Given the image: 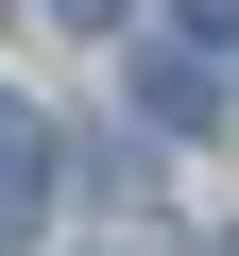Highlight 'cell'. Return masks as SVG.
<instances>
[{
    "instance_id": "obj_1",
    "label": "cell",
    "mask_w": 239,
    "mask_h": 256,
    "mask_svg": "<svg viewBox=\"0 0 239 256\" xmlns=\"http://www.w3.org/2000/svg\"><path fill=\"white\" fill-rule=\"evenodd\" d=\"M34 222H52V120H34L18 86H0V256H18Z\"/></svg>"
},
{
    "instance_id": "obj_2",
    "label": "cell",
    "mask_w": 239,
    "mask_h": 256,
    "mask_svg": "<svg viewBox=\"0 0 239 256\" xmlns=\"http://www.w3.org/2000/svg\"><path fill=\"white\" fill-rule=\"evenodd\" d=\"M137 102L171 120V137H205V120H222V68H205V52H154V68H137Z\"/></svg>"
},
{
    "instance_id": "obj_3",
    "label": "cell",
    "mask_w": 239,
    "mask_h": 256,
    "mask_svg": "<svg viewBox=\"0 0 239 256\" xmlns=\"http://www.w3.org/2000/svg\"><path fill=\"white\" fill-rule=\"evenodd\" d=\"M171 18H188V52H222V34H239V0H171Z\"/></svg>"
},
{
    "instance_id": "obj_4",
    "label": "cell",
    "mask_w": 239,
    "mask_h": 256,
    "mask_svg": "<svg viewBox=\"0 0 239 256\" xmlns=\"http://www.w3.org/2000/svg\"><path fill=\"white\" fill-rule=\"evenodd\" d=\"M52 18H68V34H102V18H120V0H52Z\"/></svg>"
}]
</instances>
